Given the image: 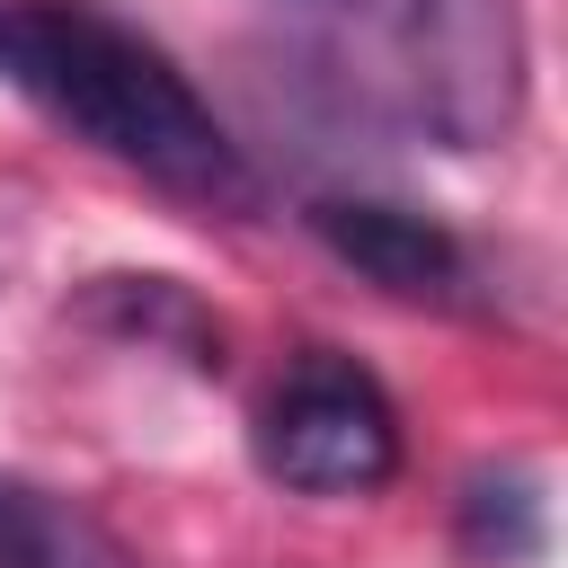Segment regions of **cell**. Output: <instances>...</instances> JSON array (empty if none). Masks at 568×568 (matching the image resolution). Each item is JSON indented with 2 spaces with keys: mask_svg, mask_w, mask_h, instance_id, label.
<instances>
[{
  "mask_svg": "<svg viewBox=\"0 0 568 568\" xmlns=\"http://www.w3.org/2000/svg\"><path fill=\"white\" fill-rule=\"evenodd\" d=\"M302 222H311V240L337 266H355L390 302H462L470 293V248L435 213H417V204H390V195H311Z\"/></svg>",
  "mask_w": 568,
  "mask_h": 568,
  "instance_id": "4",
  "label": "cell"
},
{
  "mask_svg": "<svg viewBox=\"0 0 568 568\" xmlns=\"http://www.w3.org/2000/svg\"><path fill=\"white\" fill-rule=\"evenodd\" d=\"M453 541L470 568H532L541 541H550V506H541V479L524 462H479L453 497Z\"/></svg>",
  "mask_w": 568,
  "mask_h": 568,
  "instance_id": "7",
  "label": "cell"
},
{
  "mask_svg": "<svg viewBox=\"0 0 568 568\" xmlns=\"http://www.w3.org/2000/svg\"><path fill=\"white\" fill-rule=\"evenodd\" d=\"M293 80L364 133L497 151L524 115L515 0H266Z\"/></svg>",
  "mask_w": 568,
  "mask_h": 568,
  "instance_id": "2",
  "label": "cell"
},
{
  "mask_svg": "<svg viewBox=\"0 0 568 568\" xmlns=\"http://www.w3.org/2000/svg\"><path fill=\"white\" fill-rule=\"evenodd\" d=\"M89 328L124 337V346H169L195 373H222V320L178 284V275H98L89 284Z\"/></svg>",
  "mask_w": 568,
  "mask_h": 568,
  "instance_id": "6",
  "label": "cell"
},
{
  "mask_svg": "<svg viewBox=\"0 0 568 568\" xmlns=\"http://www.w3.org/2000/svg\"><path fill=\"white\" fill-rule=\"evenodd\" d=\"M0 80L98 160L160 186L169 204L222 222H248L266 204L248 142L213 115L178 53L115 18L106 0H0Z\"/></svg>",
  "mask_w": 568,
  "mask_h": 568,
  "instance_id": "1",
  "label": "cell"
},
{
  "mask_svg": "<svg viewBox=\"0 0 568 568\" xmlns=\"http://www.w3.org/2000/svg\"><path fill=\"white\" fill-rule=\"evenodd\" d=\"M248 453L293 497H373V488L399 479V408L355 355L311 346L257 399Z\"/></svg>",
  "mask_w": 568,
  "mask_h": 568,
  "instance_id": "3",
  "label": "cell"
},
{
  "mask_svg": "<svg viewBox=\"0 0 568 568\" xmlns=\"http://www.w3.org/2000/svg\"><path fill=\"white\" fill-rule=\"evenodd\" d=\"M0 568H142L133 541L53 479L0 470Z\"/></svg>",
  "mask_w": 568,
  "mask_h": 568,
  "instance_id": "5",
  "label": "cell"
}]
</instances>
